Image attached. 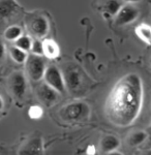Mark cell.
Returning a JSON list of instances; mask_svg holds the SVG:
<instances>
[{
	"mask_svg": "<svg viewBox=\"0 0 151 155\" xmlns=\"http://www.w3.org/2000/svg\"><path fill=\"white\" fill-rule=\"evenodd\" d=\"M9 90L16 98H23L27 89V81L22 71H14L8 78Z\"/></svg>",
	"mask_w": 151,
	"mask_h": 155,
	"instance_id": "obj_6",
	"label": "cell"
},
{
	"mask_svg": "<svg viewBox=\"0 0 151 155\" xmlns=\"http://www.w3.org/2000/svg\"><path fill=\"white\" fill-rule=\"evenodd\" d=\"M45 83L56 90L58 93H64L66 91L63 74L55 65H50L47 67L44 76Z\"/></svg>",
	"mask_w": 151,
	"mask_h": 155,
	"instance_id": "obj_5",
	"label": "cell"
},
{
	"mask_svg": "<svg viewBox=\"0 0 151 155\" xmlns=\"http://www.w3.org/2000/svg\"><path fill=\"white\" fill-rule=\"evenodd\" d=\"M149 63H150V66H151V57H150V60H149Z\"/></svg>",
	"mask_w": 151,
	"mask_h": 155,
	"instance_id": "obj_27",
	"label": "cell"
},
{
	"mask_svg": "<svg viewBox=\"0 0 151 155\" xmlns=\"http://www.w3.org/2000/svg\"><path fill=\"white\" fill-rule=\"evenodd\" d=\"M120 8H121V4L117 0H108L105 4V11L110 16H116Z\"/></svg>",
	"mask_w": 151,
	"mask_h": 155,
	"instance_id": "obj_19",
	"label": "cell"
},
{
	"mask_svg": "<svg viewBox=\"0 0 151 155\" xmlns=\"http://www.w3.org/2000/svg\"><path fill=\"white\" fill-rule=\"evenodd\" d=\"M19 8L15 0H0V19H5L12 16Z\"/></svg>",
	"mask_w": 151,
	"mask_h": 155,
	"instance_id": "obj_13",
	"label": "cell"
},
{
	"mask_svg": "<svg viewBox=\"0 0 151 155\" xmlns=\"http://www.w3.org/2000/svg\"><path fill=\"white\" fill-rule=\"evenodd\" d=\"M29 30L33 35L36 36V38H42L49 33L50 24L49 21L42 16H36L30 20L28 24Z\"/></svg>",
	"mask_w": 151,
	"mask_h": 155,
	"instance_id": "obj_9",
	"label": "cell"
},
{
	"mask_svg": "<svg viewBox=\"0 0 151 155\" xmlns=\"http://www.w3.org/2000/svg\"><path fill=\"white\" fill-rule=\"evenodd\" d=\"M4 107V102H3V98H2L1 96H0V111H1L2 109H3Z\"/></svg>",
	"mask_w": 151,
	"mask_h": 155,
	"instance_id": "obj_23",
	"label": "cell"
},
{
	"mask_svg": "<svg viewBox=\"0 0 151 155\" xmlns=\"http://www.w3.org/2000/svg\"><path fill=\"white\" fill-rule=\"evenodd\" d=\"M136 35L139 37L140 41L145 42L147 46H151V26L146 23L139 24L135 28Z\"/></svg>",
	"mask_w": 151,
	"mask_h": 155,
	"instance_id": "obj_14",
	"label": "cell"
},
{
	"mask_svg": "<svg viewBox=\"0 0 151 155\" xmlns=\"http://www.w3.org/2000/svg\"><path fill=\"white\" fill-rule=\"evenodd\" d=\"M29 116L32 119H39L42 116V110L41 107L33 106L29 109Z\"/></svg>",
	"mask_w": 151,
	"mask_h": 155,
	"instance_id": "obj_21",
	"label": "cell"
},
{
	"mask_svg": "<svg viewBox=\"0 0 151 155\" xmlns=\"http://www.w3.org/2000/svg\"><path fill=\"white\" fill-rule=\"evenodd\" d=\"M142 104V80L137 74H128L117 82L108 96L106 114L113 124L125 127L136 121Z\"/></svg>",
	"mask_w": 151,
	"mask_h": 155,
	"instance_id": "obj_1",
	"label": "cell"
},
{
	"mask_svg": "<svg viewBox=\"0 0 151 155\" xmlns=\"http://www.w3.org/2000/svg\"><path fill=\"white\" fill-rule=\"evenodd\" d=\"M42 50H44V56L48 59H56L60 55V48L54 39L46 38L42 41Z\"/></svg>",
	"mask_w": 151,
	"mask_h": 155,
	"instance_id": "obj_11",
	"label": "cell"
},
{
	"mask_svg": "<svg viewBox=\"0 0 151 155\" xmlns=\"http://www.w3.org/2000/svg\"><path fill=\"white\" fill-rule=\"evenodd\" d=\"M31 53L36 56H42L44 55V50H42V41L41 39L36 38L32 41V46H31Z\"/></svg>",
	"mask_w": 151,
	"mask_h": 155,
	"instance_id": "obj_20",
	"label": "cell"
},
{
	"mask_svg": "<svg viewBox=\"0 0 151 155\" xmlns=\"http://www.w3.org/2000/svg\"><path fill=\"white\" fill-rule=\"evenodd\" d=\"M146 155H151V149H149L147 151V153H146Z\"/></svg>",
	"mask_w": 151,
	"mask_h": 155,
	"instance_id": "obj_26",
	"label": "cell"
},
{
	"mask_svg": "<svg viewBox=\"0 0 151 155\" xmlns=\"http://www.w3.org/2000/svg\"><path fill=\"white\" fill-rule=\"evenodd\" d=\"M107 155H123V154L120 153V152H118V151H114V152H111V153L107 154Z\"/></svg>",
	"mask_w": 151,
	"mask_h": 155,
	"instance_id": "obj_24",
	"label": "cell"
},
{
	"mask_svg": "<svg viewBox=\"0 0 151 155\" xmlns=\"http://www.w3.org/2000/svg\"><path fill=\"white\" fill-rule=\"evenodd\" d=\"M9 55H11L12 59L14 60L16 63H19V64L26 63L27 58H28V56H29L27 52L17 48L16 46H12L9 48Z\"/></svg>",
	"mask_w": 151,
	"mask_h": 155,
	"instance_id": "obj_15",
	"label": "cell"
},
{
	"mask_svg": "<svg viewBox=\"0 0 151 155\" xmlns=\"http://www.w3.org/2000/svg\"><path fill=\"white\" fill-rule=\"evenodd\" d=\"M22 35H23V31H22V28L20 26H17V25H12V26H9L8 28L5 29L4 31V37L5 39L9 41H16L18 38H20Z\"/></svg>",
	"mask_w": 151,
	"mask_h": 155,
	"instance_id": "obj_16",
	"label": "cell"
},
{
	"mask_svg": "<svg viewBox=\"0 0 151 155\" xmlns=\"http://www.w3.org/2000/svg\"><path fill=\"white\" fill-rule=\"evenodd\" d=\"M124 1L128 2V3H136V2H139L141 0H124Z\"/></svg>",
	"mask_w": 151,
	"mask_h": 155,
	"instance_id": "obj_25",
	"label": "cell"
},
{
	"mask_svg": "<svg viewBox=\"0 0 151 155\" xmlns=\"http://www.w3.org/2000/svg\"><path fill=\"white\" fill-rule=\"evenodd\" d=\"M66 90L72 95L77 96L84 92L85 77L84 72L78 66L72 65L65 68L63 72Z\"/></svg>",
	"mask_w": 151,
	"mask_h": 155,
	"instance_id": "obj_2",
	"label": "cell"
},
{
	"mask_svg": "<svg viewBox=\"0 0 151 155\" xmlns=\"http://www.w3.org/2000/svg\"><path fill=\"white\" fill-rule=\"evenodd\" d=\"M46 69V62L42 56H36L33 54L29 55L26 61V71L28 77L32 81L39 82L44 79Z\"/></svg>",
	"mask_w": 151,
	"mask_h": 155,
	"instance_id": "obj_4",
	"label": "cell"
},
{
	"mask_svg": "<svg viewBox=\"0 0 151 155\" xmlns=\"http://www.w3.org/2000/svg\"><path fill=\"white\" fill-rule=\"evenodd\" d=\"M150 128H151V126H150Z\"/></svg>",
	"mask_w": 151,
	"mask_h": 155,
	"instance_id": "obj_29",
	"label": "cell"
},
{
	"mask_svg": "<svg viewBox=\"0 0 151 155\" xmlns=\"http://www.w3.org/2000/svg\"><path fill=\"white\" fill-rule=\"evenodd\" d=\"M147 139V134L143 130H137L130 134L129 137H128V144L129 146L136 147L139 145L143 144Z\"/></svg>",
	"mask_w": 151,
	"mask_h": 155,
	"instance_id": "obj_17",
	"label": "cell"
},
{
	"mask_svg": "<svg viewBox=\"0 0 151 155\" xmlns=\"http://www.w3.org/2000/svg\"><path fill=\"white\" fill-rule=\"evenodd\" d=\"M119 146H120V140L117 137L112 136V134L105 136L100 140V150L104 153L109 154L111 152L116 151Z\"/></svg>",
	"mask_w": 151,
	"mask_h": 155,
	"instance_id": "obj_12",
	"label": "cell"
},
{
	"mask_svg": "<svg viewBox=\"0 0 151 155\" xmlns=\"http://www.w3.org/2000/svg\"><path fill=\"white\" fill-rule=\"evenodd\" d=\"M4 57H5V47H4L3 42L0 41V62L3 61Z\"/></svg>",
	"mask_w": 151,
	"mask_h": 155,
	"instance_id": "obj_22",
	"label": "cell"
},
{
	"mask_svg": "<svg viewBox=\"0 0 151 155\" xmlns=\"http://www.w3.org/2000/svg\"><path fill=\"white\" fill-rule=\"evenodd\" d=\"M149 144H150V146H151V139L149 140Z\"/></svg>",
	"mask_w": 151,
	"mask_h": 155,
	"instance_id": "obj_28",
	"label": "cell"
},
{
	"mask_svg": "<svg viewBox=\"0 0 151 155\" xmlns=\"http://www.w3.org/2000/svg\"><path fill=\"white\" fill-rule=\"evenodd\" d=\"M18 155H44V142L41 137H32L18 150Z\"/></svg>",
	"mask_w": 151,
	"mask_h": 155,
	"instance_id": "obj_8",
	"label": "cell"
},
{
	"mask_svg": "<svg viewBox=\"0 0 151 155\" xmlns=\"http://www.w3.org/2000/svg\"><path fill=\"white\" fill-rule=\"evenodd\" d=\"M59 94L60 93H58L56 90L53 89L52 87H50L46 83L41 84L36 89V95L39 97V99L47 107L53 106L58 101Z\"/></svg>",
	"mask_w": 151,
	"mask_h": 155,
	"instance_id": "obj_10",
	"label": "cell"
},
{
	"mask_svg": "<svg viewBox=\"0 0 151 155\" xmlns=\"http://www.w3.org/2000/svg\"><path fill=\"white\" fill-rule=\"evenodd\" d=\"M140 15V11L138 7L133 4H125L121 6L118 14L115 17V24L117 26H124V25L132 24L138 19Z\"/></svg>",
	"mask_w": 151,
	"mask_h": 155,
	"instance_id": "obj_7",
	"label": "cell"
},
{
	"mask_svg": "<svg viewBox=\"0 0 151 155\" xmlns=\"http://www.w3.org/2000/svg\"><path fill=\"white\" fill-rule=\"evenodd\" d=\"M90 115V107L83 101H72L60 110V117L65 121L81 122L87 120Z\"/></svg>",
	"mask_w": 151,
	"mask_h": 155,
	"instance_id": "obj_3",
	"label": "cell"
},
{
	"mask_svg": "<svg viewBox=\"0 0 151 155\" xmlns=\"http://www.w3.org/2000/svg\"><path fill=\"white\" fill-rule=\"evenodd\" d=\"M32 39L31 37L28 35H22L20 38H18L16 41H15V46L17 48L23 50L25 52H29L31 50V46H32Z\"/></svg>",
	"mask_w": 151,
	"mask_h": 155,
	"instance_id": "obj_18",
	"label": "cell"
}]
</instances>
